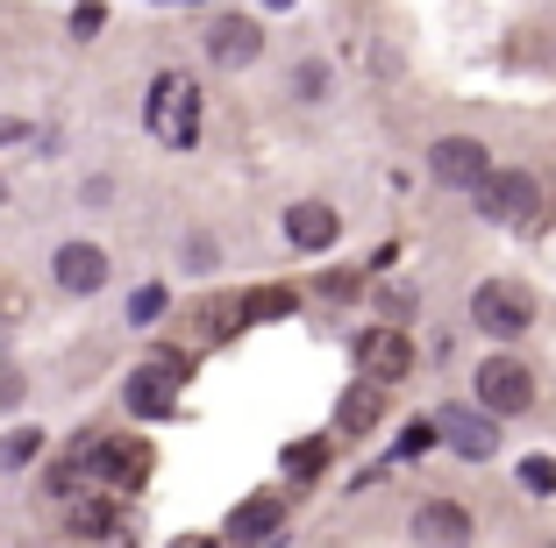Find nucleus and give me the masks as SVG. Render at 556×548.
Returning a JSON list of instances; mask_svg holds the SVG:
<instances>
[{"label":"nucleus","instance_id":"nucleus-21","mask_svg":"<svg viewBox=\"0 0 556 548\" xmlns=\"http://www.w3.org/2000/svg\"><path fill=\"white\" fill-rule=\"evenodd\" d=\"M157 314H164V285H143V292L129 300V321H136V328H150Z\"/></svg>","mask_w":556,"mask_h":548},{"label":"nucleus","instance_id":"nucleus-15","mask_svg":"<svg viewBox=\"0 0 556 548\" xmlns=\"http://www.w3.org/2000/svg\"><path fill=\"white\" fill-rule=\"evenodd\" d=\"M278 520H286V499H271V492H264V499H243L229 513V534H236V541H271Z\"/></svg>","mask_w":556,"mask_h":548},{"label":"nucleus","instance_id":"nucleus-22","mask_svg":"<svg viewBox=\"0 0 556 548\" xmlns=\"http://www.w3.org/2000/svg\"><path fill=\"white\" fill-rule=\"evenodd\" d=\"M435 435H442L435 420H414L407 435H400V456H421V449H428V442H435Z\"/></svg>","mask_w":556,"mask_h":548},{"label":"nucleus","instance_id":"nucleus-6","mask_svg":"<svg viewBox=\"0 0 556 548\" xmlns=\"http://www.w3.org/2000/svg\"><path fill=\"white\" fill-rule=\"evenodd\" d=\"M428 171H435L442 186H457V193H478V186L492 178V157H485L478 136H442V143L428 150Z\"/></svg>","mask_w":556,"mask_h":548},{"label":"nucleus","instance_id":"nucleus-29","mask_svg":"<svg viewBox=\"0 0 556 548\" xmlns=\"http://www.w3.org/2000/svg\"><path fill=\"white\" fill-rule=\"evenodd\" d=\"M179 548H214V541H179Z\"/></svg>","mask_w":556,"mask_h":548},{"label":"nucleus","instance_id":"nucleus-4","mask_svg":"<svg viewBox=\"0 0 556 548\" xmlns=\"http://www.w3.org/2000/svg\"><path fill=\"white\" fill-rule=\"evenodd\" d=\"M478 406H485V413H528V406H535V378H528V364H514V356H485V364H478Z\"/></svg>","mask_w":556,"mask_h":548},{"label":"nucleus","instance_id":"nucleus-12","mask_svg":"<svg viewBox=\"0 0 556 548\" xmlns=\"http://www.w3.org/2000/svg\"><path fill=\"white\" fill-rule=\"evenodd\" d=\"M378 413H386V385L364 378V385H350L343 406H336V435H364V428H378Z\"/></svg>","mask_w":556,"mask_h":548},{"label":"nucleus","instance_id":"nucleus-11","mask_svg":"<svg viewBox=\"0 0 556 548\" xmlns=\"http://www.w3.org/2000/svg\"><path fill=\"white\" fill-rule=\"evenodd\" d=\"M58 285L65 292H100L108 285V257H100L93 242H65V250H58Z\"/></svg>","mask_w":556,"mask_h":548},{"label":"nucleus","instance_id":"nucleus-23","mask_svg":"<svg viewBox=\"0 0 556 548\" xmlns=\"http://www.w3.org/2000/svg\"><path fill=\"white\" fill-rule=\"evenodd\" d=\"M293 86H300V100H321L328 72H321V65H300V72H293Z\"/></svg>","mask_w":556,"mask_h":548},{"label":"nucleus","instance_id":"nucleus-13","mask_svg":"<svg viewBox=\"0 0 556 548\" xmlns=\"http://www.w3.org/2000/svg\"><path fill=\"white\" fill-rule=\"evenodd\" d=\"M286 235H293L300 250H328V242L343 235V221H336V207H321V200H300V207L286 214Z\"/></svg>","mask_w":556,"mask_h":548},{"label":"nucleus","instance_id":"nucleus-10","mask_svg":"<svg viewBox=\"0 0 556 548\" xmlns=\"http://www.w3.org/2000/svg\"><path fill=\"white\" fill-rule=\"evenodd\" d=\"M257 50H264V29H257V22H243V15H222L207 29V58H214V65H229V72L250 65Z\"/></svg>","mask_w":556,"mask_h":548},{"label":"nucleus","instance_id":"nucleus-27","mask_svg":"<svg viewBox=\"0 0 556 548\" xmlns=\"http://www.w3.org/2000/svg\"><path fill=\"white\" fill-rule=\"evenodd\" d=\"M15 399H22V378H15V371H0V406H15Z\"/></svg>","mask_w":556,"mask_h":548},{"label":"nucleus","instance_id":"nucleus-16","mask_svg":"<svg viewBox=\"0 0 556 548\" xmlns=\"http://www.w3.org/2000/svg\"><path fill=\"white\" fill-rule=\"evenodd\" d=\"M86 463H93L100 477H115V484H136L150 456L143 449H122V442H93V449H86Z\"/></svg>","mask_w":556,"mask_h":548},{"label":"nucleus","instance_id":"nucleus-17","mask_svg":"<svg viewBox=\"0 0 556 548\" xmlns=\"http://www.w3.org/2000/svg\"><path fill=\"white\" fill-rule=\"evenodd\" d=\"M293 307H300V300H293L286 285H257V292H243V314H250V321H286Z\"/></svg>","mask_w":556,"mask_h":548},{"label":"nucleus","instance_id":"nucleus-28","mask_svg":"<svg viewBox=\"0 0 556 548\" xmlns=\"http://www.w3.org/2000/svg\"><path fill=\"white\" fill-rule=\"evenodd\" d=\"M0 143H22V122H0Z\"/></svg>","mask_w":556,"mask_h":548},{"label":"nucleus","instance_id":"nucleus-19","mask_svg":"<svg viewBox=\"0 0 556 548\" xmlns=\"http://www.w3.org/2000/svg\"><path fill=\"white\" fill-rule=\"evenodd\" d=\"M36 449H43V435H36V428H15V435L0 442V463L22 470V463H36Z\"/></svg>","mask_w":556,"mask_h":548},{"label":"nucleus","instance_id":"nucleus-25","mask_svg":"<svg viewBox=\"0 0 556 548\" xmlns=\"http://www.w3.org/2000/svg\"><path fill=\"white\" fill-rule=\"evenodd\" d=\"M100 22H108V15H100V8H93V0H86V8H79V15H72V36H100Z\"/></svg>","mask_w":556,"mask_h":548},{"label":"nucleus","instance_id":"nucleus-2","mask_svg":"<svg viewBox=\"0 0 556 548\" xmlns=\"http://www.w3.org/2000/svg\"><path fill=\"white\" fill-rule=\"evenodd\" d=\"M186 371H193V356H157V364L129 371V385H122L129 413L136 420H172V413H179V378Z\"/></svg>","mask_w":556,"mask_h":548},{"label":"nucleus","instance_id":"nucleus-24","mask_svg":"<svg viewBox=\"0 0 556 548\" xmlns=\"http://www.w3.org/2000/svg\"><path fill=\"white\" fill-rule=\"evenodd\" d=\"M286 463H293L300 477H314V470H321V442H307V449H293V456H286Z\"/></svg>","mask_w":556,"mask_h":548},{"label":"nucleus","instance_id":"nucleus-5","mask_svg":"<svg viewBox=\"0 0 556 548\" xmlns=\"http://www.w3.org/2000/svg\"><path fill=\"white\" fill-rule=\"evenodd\" d=\"M478 207H485V221H507V228H521V221H535V207H542V186L528 171H492L485 186H478Z\"/></svg>","mask_w":556,"mask_h":548},{"label":"nucleus","instance_id":"nucleus-18","mask_svg":"<svg viewBox=\"0 0 556 548\" xmlns=\"http://www.w3.org/2000/svg\"><path fill=\"white\" fill-rule=\"evenodd\" d=\"M72 527H79V534H108V527H115V506H108V499H72Z\"/></svg>","mask_w":556,"mask_h":548},{"label":"nucleus","instance_id":"nucleus-30","mask_svg":"<svg viewBox=\"0 0 556 548\" xmlns=\"http://www.w3.org/2000/svg\"><path fill=\"white\" fill-rule=\"evenodd\" d=\"M264 8H293V0H264Z\"/></svg>","mask_w":556,"mask_h":548},{"label":"nucleus","instance_id":"nucleus-8","mask_svg":"<svg viewBox=\"0 0 556 548\" xmlns=\"http://www.w3.org/2000/svg\"><path fill=\"white\" fill-rule=\"evenodd\" d=\"M435 428H442V442L457 456H471V463H485L492 449H500V413H471V406H442L435 413Z\"/></svg>","mask_w":556,"mask_h":548},{"label":"nucleus","instance_id":"nucleus-1","mask_svg":"<svg viewBox=\"0 0 556 548\" xmlns=\"http://www.w3.org/2000/svg\"><path fill=\"white\" fill-rule=\"evenodd\" d=\"M150 136L172 150H193L200 136V86L179 79V72H164L157 86H150Z\"/></svg>","mask_w":556,"mask_h":548},{"label":"nucleus","instance_id":"nucleus-14","mask_svg":"<svg viewBox=\"0 0 556 548\" xmlns=\"http://www.w3.org/2000/svg\"><path fill=\"white\" fill-rule=\"evenodd\" d=\"M236 321H250L243 292H236V300H200V307L186 314V335L193 342H222V335H236Z\"/></svg>","mask_w":556,"mask_h":548},{"label":"nucleus","instance_id":"nucleus-3","mask_svg":"<svg viewBox=\"0 0 556 548\" xmlns=\"http://www.w3.org/2000/svg\"><path fill=\"white\" fill-rule=\"evenodd\" d=\"M471 321L485 328V335L514 342V335H528V321H535V292L514 285V278H492V285L471 292Z\"/></svg>","mask_w":556,"mask_h":548},{"label":"nucleus","instance_id":"nucleus-9","mask_svg":"<svg viewBox=\"0 0 556 548\" xmlns=\"http://www.w3.org/2000/svg\"><path fill=\"white\" fill-rule=\"evenodd\" d=\"M414 541L421 548H471V513L450 499H428L421 513H414Z\"/></svg>","mask_w":556,"mask_h":548},{"label":"nucleus","instance_id":"nucleus-26","mask_svg":"<svg viewBox=\"0 0 556 548\" xmlns=\"http://www.w3.org/2000/svg\"><path fill=\"white\" fill-rule=\"evenodd\" d=\"M321 292H328V300H350V292H357V278L336 271V278H321Z\"/></svg>","mask_w":556,"mask_h":548},{"label":"nucleus","instance_id":"nucleus-7","mask_svg":"<svg viewBox=\"0 0 556 548\" xmlns=\"http://www.w3.org/2000/svg\"><path fill=\"white\" fill-rule=\"evenodd\" d=\"M357 371L378 378V385H400V378L414 371V342L400 335L393 321H386V328H364V335H357Z\"/></svg>","mask_w":556,"mask_h":548},{"label":"nucleus","instance_id":"nucleus-20","mask_svg":"<svg viewBox=\"0 0 556 548\" xmlns=\"http://www.w3.org/2000/svg\"><path fill=\"white\" fill-rule=\"evenodd\" d=\"M521 484L535 492V499H549V492H556V463H549V456H528V463H521Z\"/></svg>","mask_w":556,"mask_h":548}]
</instances>
